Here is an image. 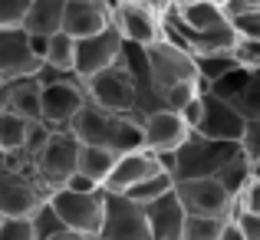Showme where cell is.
<instances>
[{
    "label": "cell",
    "instance_id": "obj_1",
    "mask_svg": "<svg viewBox=\"0 0 260 240\" xmlns=\"http://www.w3.org/2000/svg\"><path fill=\"white\" fill-rule=\"evenodd\" d=\"M66 132L86 148H102V152L122 155L128 152H142L145 148V139H142V122L132 119V115H112L106 109H95V106H86L79 109V115L70 122Z\"/></svg>",
    "mask_w": 260,
    "mask_h": 240
},
{
    "label": "cell",
    "instance_id": "obj_2",
    "mask_svg": "<svg viewBox=\"0 0 260 240\" xmlns=\"http://www.w3.org/2000/svg\"><path fill=\"white\" fill-rule=\"evenodd\" d=\"M46 201H50V191L37 181L30 164L13 155L4 158L0 164V217L4 221H30Z\"/></svg>",
    "mask_w": 260,
    "mask_h": 240
},
{
    "label": "cell",
    "instance_id": "obj_3",
    "mask_svg": "<svg viewBox=\"0 0 260 240\" xmlns=\"http://www.w3.org/2000/svg\"><path fill=\"white\" fill-rule=\"evenodd\" d=\"M145 66H148V79H152V89H155V95H158V102L165 99L172 89L198 82L194 56H191L184 46H178L165 37H161L158 43L145 46Z\"/></svg>",
    "mask_w": 260,
    "mask_h": 240
},
{
    "label": "cell",
    "instance_id": "obj_4",
    "mask_svg": "<svg viewBox=\"0 0 260 240\" xmlns=\"http://www.w3.org/2000/svg\"><path fill=\"white\" fill-rule=\"evenodd\" d=\"M109 17H112V30L122 37L125 46L145 50L165 37V7L119 0V4H109Z\"/></svg>",
    "mask_w": 260,
    "mask_h": 240
},
{
    "label": "cell",
    "instance_id": "obj_5",
    "mask_svg": "<svg viewBox=\"0 0 260 240\" xmlns=\"http://www.w3.org/2000/svg\"><path fill=\"white\" fill-rule=\"evenodd\" d=\"M241 152V145L228 142H208L191 132L175 152V181H194V178H214L224 161H231Z\"/></svg>",
    "mask_w": 260,
    "mask_h": 240
},
{
    "label": "cell",
    "instance_id": "obj_6",
    "mask_svg": "<svg viewBox=\"0 0 260 240\" xmlns=\"http://www.w3.org/2000/svg\"><path fill=\"white\" fill-rule=\"evenodd\" d=\"M50 208L56 211V217L63 221V227L70 234L79 237H99L102 227V211H106V191H89V194H79V191H53L50 194Z\"/></svg>",
    "mask_w": 260,
    "mask_h": 240
},
{
    "label": "cell",
    "instance_id": "obj_7",
    "mask_svg": "<svg viewBox=\"0 0 260 240\" xmlns=\"http://www.w3.org/2000/svg\"><path fill=\"white\" fill-rule=\"evenodd\" d=\"M83 89H86L89 106L106 109L112 115H132L135 119V79L122 59L115 66H109V70H102L99 76L86 79Z\"/></svg>",
    "mask_w": 260,
    "mask_h": 240
},
{
    "label": "cell",
    "instance_id": "obj_8",
    "mask_svg": "<svg viewBox=\"0 0 260 240\" xmlns=\"http://www.w3.org/2000/svg\"><path fill=\"white\" fill-rule=\"evenodd\" d=\"M76 158H79V142L70 132H53V139L30 161V168L37 175V181L53 194V191H63L70 184V178L76 175Z\"/></svg>",
    "mask_w": 260,
    "mask_h": 240
},
{
    "label": "cell",
    "instance_id": "obj_9",
    "mask_svg": "<svg viewBox=\"0 0 260 240\" xmlns=\"http://www.w3.org/2000/svg\"><path fill=\"white\" fill-rule=\"evenodd\" d=\"M175 197L188 217H214L231 221L237 211V201L214 181V178H194V181H175Z\"/></svg>",
    "mask_w": 260,
    "mask_h": 240
},
{
    "label": "cell",
    "instance_id": "obj_10",
    "mask_svg": "<svg viewBox=\"0 0 260 240\" xmlns=\"http://www.w3.org/2000/svg\"><path fill=\"white\" fill-rule=\"evenodd\" d=\"M86 89L79 76H70L63 82H53V86L40 89V115H43V125L66 132L70 122L79 115V109L86 106Z\"/></svg>",
    "mask_w": 260,
    "mask_h": 240
},
{
    "label": "cell",
    "instance_id": "obj_11",
    "mask_svg": "<svg viewBox=\"0 0 260 240\" xmlns=\"http://www.w3.org/2000/svg\"><path fill=\"white\" fill-rule=\"evenodd\" d=\"M95 240H152L148 237L145 208L132 204L122 194L106 191V211H102V227Z\"/></svg>",
    "mask_w": 260,
    "mask_h": 240
},
{
    "label": "cell",
    "instance_id": "obj_12",
    "mask_svg": "<svg viewBox=\"0 0 260 240\" xmlns=\"http://www.w3.org/2000/svg\"><path fill=\"white\" fill-rule=\"evenodd\" d=\"M122 50H125V43H122V37L109 26V30L95 33V37L89 40H79L76 43V66H73V73H76L79 79H92L99 76L102 70H109V66H115L122 59Z\"/></svg>",
    "mask_w": 260,
    "mask_h": 240
},
{
    "label": "cell",
    "instance_id": "obj_13",
    "mask_svg": "<svg viewBox=\"0 0 260 240\" xmlns=\"http://www.w3.org/2000/svg\"><path fill=\"white\" fill-rule=\"evenodd\" d=\"M204 109H201V122H198L194 135H201V139L208 142H228V145H241V135L244 128H247V122L237 115L234 106H228V102H217L214 95L204 92L201 95Z\"/></svg>",
    "mask_w": 260,
    "mask_h": 240
},
{
    "label": "cell",
    "instance_id": "obj_14",
    "mask_svg": "<svg viewBox=\"0 0 260 240\" xmlns=\"http://www.w3.org/2000/svg\"><path fill=\"white\" fill-rule=\"evenodd\" d=\"M112 17H109V4L102 0H63V30L70 40H89L95 33L109 30Z\"/></svg>",
    "mask_w": 260,
    "mask_h": 240
},
{
    "label": "cell",
    "instance_id": "obj_15",
    "mask_svg": "<svg viewBox=\"0 0 260 240\" xmlns=\"http://www.w3.org/2000/svg\"><path fill=\"white\" fill-rule=\"evenodd\" d=\"M142 122V139H145V152L152 155H165V152H178L181 142L188 139V128H184L181 115L168 112V109H158V112L145 115Z\"/></svg>",
    "mask_w": 260,
    "mask_h": 240
},
{
    "label": "cell",
    "instance_id": "obj_16",
    "mask_svg": "<svg viewBox=\"0 0 260 240\" xmlns=\"http://www.w3.org/2000/svg\"><path fill=\"white\" fill-rule=\"evenodd\" d=\"M40 70L23 30H0V82L30 79Z\"/></svg>",
    "mask_w": 260,
    "mask_h": 240
},
{
    "label": "cell",
    "instance_id": "obj_17",
    "mask_svg": "<svg viewBox=\"0 0 260 240\" xmlns=\"http://www.w3.org/2000/svg\"><path fill=\"white\" fill-rule=\"evenodd\" d=\"M158 175H165V171H161V164L152 152H145V148H142V152H128V155H122V158H115V168H112V175H109V181H106L102 191H109V194H125L128 188L148 181V178H158Z\"/></svg>",
    "mask_w": 260,
    "mask_h": 240
},
{
    "label": "cell",
    "instance_id": "obj_18",
    "mask_svg": "<svg viewBox=\"0 0 260 240\" xmlns=\"http://www.w3.org/2000/svg\"><path fill=\"white\" fill-rule=\"evenodd\" d=\"M184 208L178 204L175 191L158 201H152L145 208V221H148V237L152 240H181V230H184Z\"/></svg>",
    "mask_w": 260,
    "mask_h": 240
},
{
    "label": "cell",
    "instance_id": "obj_19",
    "mask_svg": "<svg viewBox=\"0 0 260 240\" xmlns=\"http://www.w3.org/2000/svg\"><path fill=\"white\" fill-rule=\"evenodd\" d=\"M20 30L40 40H50L53 33H59L63 30V0H30Z\"/></svg>",
    "mask_w": 260,
    "mask_h": 240
},
{
    "label": "cell",
    "instance_id": "obj_20",
    "mask_svg": "<svg viewBox=\"0 0 260 240\" xmlns=\"http://www.w3.org/2000/svg\"><path fill=\"white\" fill-rule=\"evenodd\" d=\"M7 112L20 115L23 122H43L40 115V86L37 79H17V82H7Z\"/></svg>",
    "mask_w": 260,
    "mask_h": 240
},
{
    "label": "cell",
    "instance_id": "obj_21",
    "mask_svg": "<svg viewBox=\"0 0 260 240\" xmlns=\"http://www.w3.org/2000/svg\"><path fill=\"white\" fill-rule=\"evenodd\" d=\"M115 168V155L102 152V148H86L79 145V158H76V178L95 184V188H106L109 175Z\"/></svg>",
    "mask_w": 260,
    "mask_h": 240
},
{
    "label": "cell",
    "instance_id": "obj_22",
    "mask_svg": "<svg viewBox=\"0 0 260 240\" xmlns=\"http://www.w3.org/2000/svg\"><path fill=\"white\" fill-rule=\"evenodd\" d=\"M254 175H257L254 164H250L241 152H237L231 161H224V164H221V171L214 175V181L221 184V188H224V191H228V194L237 201V197L244 194V188H247V184L254 181Z\"/></svg>",
    "mask_w": 260,
    "mask_h": 240
},
{
    "label": "cell",
    "instance_id": "obj_23",
    "mask_svg": "<svg viewBox=\"0 0 260 240\" xmlns=\"http://www.w3.org/2000/svg\"><path fill=\"white\" fill-rule=\"evenodd\" d=\"M40 66H50L56 73H73V66H76V40H70L66 33H53L46 40V53Z\"/></svg>",
    "mask_w": 260,
    "mask_h": 240
},
{
    "label": "cell",
    "instance_id": "obj_24",
    "mask_svg": "<svg viewBox=\"0 0 260 240\" xmlns=\"http://www.w3.org/2000/svg\"><path fill=\"white\" fill-rule=\"evenodd\" d=\"M26 128H30V122H23L20 115H13V112H4V115H0V155H4V158L23 152Z\"/></svg>",
    "mask_w": 260,
    "mask_h": 240
},
{
    "label": "cell",
    "instance_id": "obj_25",
    "mask_svg": "<svg viewBox=\"0 0 260 240\" xmlns=\"http://www.w3.org/2000/svg\"><path fill=\"white\" fill-rule=\"evenodd\" d=\"M247 82H250V73L247 70H241V66H234L231 73H224L217 82H211L204 92L208 95H214L217 102H228V106H234L237 99H241V92L247 89Z\"/></svg>",
    "mask_w": 260,
    "mask_h": 240
},
{
    "label": "cell",
    "instance_id": "obj_26",
    "mask_svg": "<svg viewBox=\"0 0 260 240\" xmlns=\"http://www.w3.org/2000/svg\"><path fill=\"white\" fill-rule=\"evenodd\" d=\"M172 188H175V178L158 175V178H148V181H142V184H135V188H128L122 197H128V201L139 204V208H148L152 201H158V197L172 194Z\"/></svg>",
    "mask_w": 260,
    "mask_h": 240
},
{
    "label": "cell",
    "instance_id": "obj_27",
    "mask_svg": "<svg viewBox=\"0 0 260 240\" xmlns=\"http://www.w3.org/2000/svg\"><path fill=\"white\" fill-rule=\"evenodd\" d=\"M30 230H33V240H53V237L66 234L63 221H59V217H56V211L50 208V201H46L43 208H40L37 214L30 217Z\"/></svg>",
    "mask_w": 260,
    "mask_h": 240
},
{
    "label": "cell",
    "instance_id": "obj_28",
    "mask_svg": "<svg viewBox=\"0 0 260 240\" xmlns=\"http://www.w3.org/2000/svg\"><path fill=\"white\" fill-rule=\"evenodd\" d=\"M234 56H201V59H194V70H198V82H201L204 89L211 86V82H217L224 76V73H231L234 70Z\"/></svg>",
    "mask_w": 260,
    "mask_h": 240
},
{
    "label": "cell",
    "instance_id": "obj_29",
    "mask_svg": "<svg viewBox=\"0 0 260 240\" xmlns=\"http://www.w3.org/2000/svg\"><path fill=\"white\" fill-rule=\"evenodd\" d=\"M224 224L228 221H214V217H184L181 240H217Z\"/></svg>",
    "mask_w": 260,
    "mask_h": 240
},
{
    "label": "cell",
    "instance_id": "obj_30",
    "mask_svg": "<svg viewBox=\"0 0 260 240\" xmlns=\"http://www.w3.org/2000/svg\"><path fill=\"white\" fill-rule=\"evenodd\" d=\"M234 109H237V115H241L244 122H260V82L254 76H250L247 89L241 92V99L234 102Z\"/></svg>",
    "mask_w": 260,
    "mask_h": 240
},
{
    "label": "cell",
    "instance_id": "obj_31",
    "mask_svg": "<svg viewBox=\"0 0 260 240\" xmlns=\"http://www.w3.org/2000/svg\"><path fill=\"white\" fill-rule=\"evenodd\" d=\"M30 0H0V30H20Z\"/></svg>",
    "mask_w": 260,
    "mask_h": 240
},
{
    "label": "cell",
    "instance_id": "obj_32",
    "mask_svg": "<svg viewBox=\"0 0 260 240\" xmlns=\"http://www.w3.org/2000/svg\"><path fill=\"white\" fill-rule=\"evenodd\" d=\"M241 155L254 164V171L260 175V122H247L241 135Z\"/></svg>",
    "mask_w": 260,
    "mask_h": 240
},
{
    "label": "cell",
    "instance_id": "obj_33",
    "mask_svg": "<svg viewBox=\"0 0 260 240\" xmlns=\"http://www.w3.org/2000/svg\"><path fill=\"white\" fill-rule=\"evenodd\" d=\"M234 63L241 66V70L254 73L260 66V40H237L234 46Z\"/></svg>",
    "mask_w": 260,
    "mask_h": 240
},
{
    "label": "cell",
    "instance_id": "obj_34",
    "mask_svg": "<svg viewBox=\"0 0 260 240\" xmlns=\"http://www.w3.org/2000/svg\"><path fill=\"white\" fill-rule=\"evenodd\" d=\"M234 227L241 230L244 240H260V214H247V211H234Z\"/></svg>",
    "mask_w": 260,
    "mask_h": 240
},
{
    "label": "cell",
    "instance_id": "obj_35",
    "mask_svg": "<svg viewBox=\"0 0 260 240\" xmlns=\"http://www.w3.org/2000/svg\"><path fill=\"white\" fill-rule=\"evenodd\" d=\"M237 211H247V214H260V175H254V181L244 188V194L237 197Z\"/></svg>",
    "mask_w": 260,
    "mask_h": 240
},
{
    "label": "cell",
    "instance_id": "obj_36",
    "mask_svg": "<svg viewBox=\"0 0 260 240\" xmlns=\"http://www.w3.org/2000/svg\"><path fill=\"white\" fill-rule=\"evenodd\" d=\"M0 240H33L30 221H4L0 224Z\"/></svg>",
    "mask_w": 260,
    "mask_h": 240
},
{
    "label": "cell",
    "instance_id": "obj_37",
    "mask_svg": "<svg viewBox=\"0 0 260 240\" xmlns=\"http://www.w3.org/2000/svg\"><path fill=\"white\" fill-rule=\"evenodd\" d=\"M217 240H244V237H241V230L234 227V221H228L221 227V237H217Z\"/></svg>",
    "mask_w": 260,
    "mask_h": 240
},
{
    "label": "cell",
    "instance_id": "obj_38",
    "mask_svg": "<svg viewBox=\"0 0 260 240\" xmlns=\"http://www.w3.org/2000/svg\"><path fill=\"white\" fill-rule=\"evenodd\" d=\"M7 112V82H0V115Z\"/></svg>",
    "mask_w": 260,
    "mask_h": 240
},
{
    "label": "cell",
    "instance_id": "obj_39",
    "mask_svg": "<svg viewBox=\"0 0 260 240\" xmlns=\"http://www.w3.org/2000/svg\"><path fill=\"white\" fill-rule=\"evenodd\" d=\"M53 240H92V237H79V234H70V230H66V234H59V237H53Z\"/></svg>",
    "mask_w": 260,
    "mask_h": 240
},
{
    "label": "cell",
    "instance_id": "obj_40",
    "mask_svg": "<svg viewBox=\"0 0 260 240\" xmlns=\"http://www.w3.org/2000/svg\"><path fill=\"white\" fill-rule=\"evenodd\" d=\"M250 76H254V79L260 82V66H257V70H254V73H250Z\"/></svg>",
    "mask_w": 260,
    "mask_h": 240
},
{
    "label": "cell",
    "instance_id": "obj_41",
    "mask_svg": "<svg viewBox=\"0 0 260 240\" xmlns=\"http://www.w3.org/2000/svg\"><path fill=\"white\" fill-rule=\"evenodd\" d=\"M0 164H4V155H0Z\"/></svg>",
    "mask_w": 260,
    "mask_h": 240
},
{
    "label": "cell",
    "instance_id": "obj_42",
    "mask_svg": "<svg viewBox=\"0 0 260 240\" xmlns=\"http://www.w3.org/2000/svg\"><path fill=\"white\" fill-rule=\"evenodd\" d=\"M0 224H4V217H0Z\"/></svg>",
    "mask_w": 260,
    "mask_h": 240
}]
</instances>
